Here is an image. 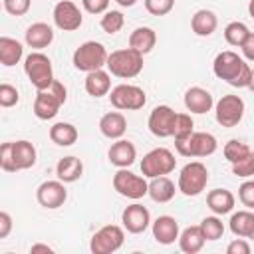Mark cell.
Masks as SVG:
<instances>
[{"mask_svg":"<svg viewBox=\"0 0 254 254\" xmlns=\"http://www.w3.org/2000/svg\"><path fill=\"white\" fill-rule=\"evenodd\" d=\"M212 71L218 79L226 81L232 87H248L252 77V67L246 64V60L230 50L216 54L212 62Z\"/></svg>","mask_w":254,"mask_h":254,"instance_id":"6da1fadb","label":"cell"},{"mask_svg":"<svg viewBox=\"0 0 254 254\" xmlns=\"http://www.w3.org/2000/svg\"><path fill=\"white\" fill-rule=\"evenodd\" d=\"M36 159H38L36 147L26 139L8 141V143H2L0 147V167L6 173L32 169L36 165Z\"/></svg>","mask_w":254,"mask_h":254,"instance_id":"7a4b0ae2","label":"cell"},{"mask_svg":"<svg viewBox=\"0 0 254 254\" xmlns=\"http://www.w3.org/2000/svg\"><path fill=\"white\" fill-rule=\"evenodd\" d=\"M107 71L115 77L121 79H131L137 77L143 69V54L133 50V48H123V50H115L109 54L107 64H105Z\"/></svg>","mask_w":254,"mask_h":254,"instance_id":"3957f363","label":"cell"},{"mask_svg":"<svg viewBox=\"0 0 254 254\" xmlns=\"http://www.w3.org/2000/svg\"><path fill=\"white\" fill-rule=\"evenodd\" d=\"M67 99V89L62 81L54 79V83L48 87V89H40L36 93V99H34V115L42 121H48V119H54L60 111V107L65 103Z\"/></svg>","mask_w":254,"mask_h":254,"instance_id":"277c9868","label":"cell"},{"mask_svg":"<svg viewBox=\"0 0 254 254\" xmlns=\"http://www.w3.org/2000/svg\"><path fill=\"white\" fill-rule=\"evenodd\" d=\"M107 50L101 42H95V40H89V42H83L81 46L75 48L73 56H71V64L75 69L79 71H95V69H101L105 64H107Z\"/></svg>","mask_w":254,"mask_h":254,"instance_id":"5b68a950","label":"cell"},{"mask_svg":"<svg viewBox=\"0 0 254 254\" xmlns=\"http://www.w3.org/2000/svg\"><path fill=\"white\" fill-rule=\"evenodd\" d=\"M24 71L30 79V83L36 87V91L40 89H48L54 83V67H52V60L42 54V52H32L30 56H26L24 60Z\"/></svg>","mask_w":254,"mask_h":254,"instance_id":"8992f818","label":"cell"},{"mask_svg":"<svg viewBox=\"0 0 254 254\" xmlns=\"http://www.w3.org/2000/svg\"><path fill=\"white\" fill-rule=\"evenodd\" d=\"M175 149L181 157H189V159H196V157H210L212 153H216L218 143L216 137L212 133L206 131H192L187 139L177 141Z\"/></svg>","mask_w":254,"mask_h":254,"instance_id":"52a82bcc","label":"cell"},{"mask_svg":"<svg viewBox=\"0 0 254 254\" xmlns=\"http://www.w3.org/2000/svg\"><path fill=\"white\" fill-rule=\"evenodd\" d=\"M206 183H208V169L200 161H190L181 169L177 187L185 196H196L206 189Z\"/></svg>","mask_w":254,"mask_h":254,"instance_id":"ba28073f","label":"cell"},{"mask_svg":"<svg viewBox=\"0 0 254 254\" xmlns=\"http://www.w3.org/2000/svg\"><path fill=\"white\" fill-rule=\"evenodd\" d=\"M175 167H177V159H175V155H173L169 149H165V147L151 149V151L141 159V173H143V177H147V179L169 175L171 171H175Z\"/></svg>","mask_w":254,"mask_h":254,"instance_id":"9c48e42d","label":"cell"},{"mask_svg":"<svg viewBox=\"0 0 254 254\" xmlns=\"http://www.w3.org/2000/svg\"><path fill=\"white\" fill-rule=\"evenodd\" d=\"M109 101L119 111H137L147 103V95L139 85L119 83L109 91Z\"/></svg>","mask_w":254,"mask_h":254,"instance_id":"30bf717a","label":"cell"},{"mask_svg":"<svg viewBox=\"0 0 254 254\" xmlns=\"http://www.w3.org/2000/svg\"><path fill=\"white\" fill-rule=\"evenodd\" d=\"M145 179H147V177L135 175V173H131L129 169H119V171L113 175V189H115L121 196L139 200V198H143V196L149 192V183H147Z\"/></svg>","mask_w":254,"mask_h":254,"instance_id":"8fae6325","label":"cell"},{"mask_svg":"<svg viewBox=\"0 0 254 254\" xmlns=\"http://www.w3.org/2000/svg\"><path fill=\"white\" fill-rule=\"evenodd\" d=\"M123 240H125V232L121 226L105 224L91 236L89 250L93 254H113L123 246Z\"/></svg>","mask_w":254,"mask_h":254,"instance_id":"7c38bea8","label":"cell"},{"mask_svg":"<svg viewBox=\"0 0 254 254\" xmlns=\"http://www.w3.org/2000/svg\"><path fill=\"white\" fill-rule=\"evenodd\" d=\"M214 115L218 125L222 127H236L244 117V101L240 95H222L214 105Z\"/></svg>","mask_w":254,"mask_h":254,"instance_id":"4fadbf2b","label":"cell"},{"mask_svg":"<svg viewBox=\"0 0 254 254\" xmlns=\"http://www.w3.org/2000/svg\"><path fill=\"white\" fill-rule=\"evenodd\" d=\"M175 119H177V111L169 105H157L151 115H149V131L159 137V139H167L173 137V129H175Z\"/></svg>","mask_w":254,"mask_h":254,"instance_id":"5bb4252c","label":"cell"},{"mask_svg":"<svg viewBox=\"0 0 254 254\" xmlns=\"http://www.w3.org/2000/svg\"><path fill=\"white\" fill-rule=\"evenodd\" d=\"M67 198V189L64 181H44L38 189H36V200L40 202V206L44 208H60Z\"/></svg>","mask_w":254,"mask_h":254,"instance_id":"9a60e30c","label":"cell"},{"mask_svg":"<svg viewBox=\"0 0 254 254\" xmlns=\"http://www.w3.org/2000/svg\"><path fill=\"white\" fill-rule=\"evenodd\" d=\"M54 24L56 28L64 30V32H73L83 24V16L81 10L71 2V0H60L54 6Z\"/></svg>","mask_w":254,"mask_h":254,"instance_id":"2e32d148","label":"cell"},{"mask_svg":"<svg viewBox=\"0 0 254 254\" xmlns=\"http://www.w3.org/2000/svg\"><path fill=\"white\" fill-rule=\"evenodd\" d=\"M121 222H123V228L131 234H141L149 228L151 224V212L147 210V206L139 204V202H133L129 204L123 212H121Z\"/></svg>","mask_w":254,"mask_h":254,"instance_id":"e0dca14e","label":"cell"},{"mask_svg":"<svg viewBox=\"0 0 254 254\" xmlns=\"http://www.w3.org/2000/svg\"><path fill=\"white\" fill-rule=\"evenodd\" d=\"M107 157H109V163L115 165L117 169H127L135 163L137 149L127 139H115V143H111V147L107 151Z\"/></svg>","mask_w":254,"mask_h":254,"instance_id":"ac0fdd59","label":"cell"},{"mask_svg":"<svg viewBox=\"0 0 254 254\" xmlns=\"http://www.w3.org/2000/svg\"><path fill=\"white\" fill-rule=\"evenodd\" d=\"M185 107L190 113L202 115V113H208L214 107V99H212L208 89L194 85V87H189L187 93H185Z\"/></svg>","mask_w":254,"mask_h":254,"instance_id":"d6986e66","label":"cell"},{"mask_svg":"<svg viewBox=\"0 0 254 254\" xmlns=\"http://www.w3.org/2000/svg\"><path fill=\"white\" fill-rule=\"evenodd\" d=\"M179 222L169 216V214H163V216H157L155 222H153V238L159 242V244H173L175 240H179Z\"/></svg>","mask_w":254,"mask_h":254,"instance_id":"ffe728a7","label":"cell"},{"mask_svg":"<svg viewBox=\"0 0 254 254\" xmlns=\"http://www.w3.org/2000/svg\"><path fill=\"white\" fill-rule=\"evenodd\" d=\"M24 40H26V44L30 48L44 50L54 42V30L46 22H34L32 26H28V30L24 34Z\"/></svg>","mask_w":254,"mask_h":254,"instance_id":"44dd1931","label":"cell"},{"mask_svg":"<svg viewBox=\"0 0 254 254\" xmlns=\"http://www.w3.org/2000/svg\"><path fill=\"white\" fill-rule=\"evenodd\" d=\"M99 131L107 139H121L127 131V119L119 111H109L99 119Z\"/></svg>","mask_w":254,"mask_h":254,"instance_id":"7402d4cb","label":"cell"},{"mask_svg":"<svg viewBox=\"0 0 254 254\" xmlns=\"http://www.w3.org/2000/svg\"><path fill=\"white\" fill-rule=\"evenodd\" d=\"M83 85H85L87 95H91V97H103V95H107L111 91V73L105 71L103 67L101 69H95V71H89L85 75Z\"/></svg>","mask_w":254,"mask_h":254,"instance_id":"603a6c76","label":"cell"},{"mask_svg":"<svg viewBox=\"0 0 254 254\" xmlns=\"http://www.w3.org/2000/svg\"><path fill=\"white\" fill-rule=\"evenodd\" d=\"M216 26H218L216 14H214L212 10H206V8L196 10V12L192 14V18H190V30H192L196 36H200V38H206V36L214 34Z\"/></svg>","mask_w":254,"mask_h":254,"instance_id":"cb8c5ba5","label":"cell"},{"mask_svg":"<svg viewBox=\"0 0 254 254\" xmlns=\"http://www.w3.org/2000/svg\"><path fill=\"white\" fill-rule=\"evenodd\" d=\"M81 175H83V163L73 155L60 159L56 165V177L64 183H75L81 179Z\"/></svg>","mask_w":254,"mask_h":254,"instance_id":"d4e9b609","label":"cell"},{"mask_svg":"<svg viewBox=\"0 0 254 254\" xmlns=\"http://www.w3.org/2000/svg\"><path fill=\"white\" fill-rule=\"evenodd\" d=\"M234 194L228 189H212L206 194V204L214 214H228L234 208Z\"/></svg>","mask_w":254,"mask_h":254,"instance_id":"484cf974","label":"cell"},{"mask_svg":"<svg viewBox=\"0 0 254 254\" xmlns=\"http://www.w3.org/2000/svg\"><path fill=\"white\" fill-rule=\"evenodd\" d=\"M155 44H157V34H155V30L149 28V26H139V28H135V30L131 32V36H129V48L141 52L143 56L149 54V52L155 48Z\"/></svg>","mask_w":254,"mask_h":254,"instance_id":"4316f807","label":"cell"},{"mask_svg":"<svg viewBox=\"0 0 254 254\" xmlns=\"http://www.w3.org/2000/svg\"><path fill=\"white\" fill-rule=\"evenodd\" d=\"M206 238L200 230V224L198 226H187L181 234H179V246L185 254H196L202 250Z\"/></svg>","mask_w":254,"mask_h":254,"instance_id":"83f0119b","label":"cell"},{"mask_svg":"<svg viewBox=\"0 0 254 254\" xmlns=\"http://www.w3.org/2000/svg\"><path fill=\"white\" fill-rule=\"evenodd\" d=\"M22 56H24V46L18 40L8 38V36L0 38V64L2 65L12 67L22 60Z\"/></svg>","mask_w":254,"mask_h":254,"instance_id":"f1b7e54d","label":"cell"},{"mask_svg":"<svg viewBox=\"0 0 254 254\" xmlns=\"http://www.w3.org/2000/svg\"><path fill=\"white\" fill-rule=\"evenodd\" d=\"M230 232L234 236H240V238H250L252 232H254V212H250V208L246 210H238L230 216Z\"/></svg>","mask_w":254,"mask_h":254,"instance_id":"f546056e","label":"cell"},{"mask_svg":"<svg viewBox=\"0 0 254 254\" xmlns=\"http://www.w3.org/2000/svg\"><path fill=\"white\" fill-rule=\"evenodd\" d=\"M155 202H169L175 196V183L169 177H153L149 183V192H147Z\"/></svg>","mask_w":254,"mask_h":254,"instance_id":"4dcf8cb0","label":"cell"},{"mask_svg":"<svg viewBox=\"0 0 254 254\" xmlns=\"http://www.w3.org/2000/svg\"><path fill=\"white\" fill-rule=\"evenodd\" d=\"M79 133H77V127L71 125V123H65V121H60V123H54L50 127V139L52 143L60 145V147H69L77 141Z\"/></svg>","mask_w":254,"mask_h":254,"instance_id":"1f68e13d","label":"cell"},{"mask_svg":"<svg viewBox=\"0 0 254 254\" xmlns=\"http://www.w3.org/2000/svg\"><path fill=\"white\" fill-rule=\"evenodd\" d=\"M248 34H250L248 26L244 22H238V20L226 24V28H224V40H226V44H230L234 48H240L244 44V40L248 38Z\"/></svg>","mask_w":254,"mask_h":254,"instance_id":"d6a6232c","label":"cell"},{"mask_svg":"<svg viewBox=\"0 0 254 254\" xmlns=\"http://www.w3.org/2000/svg\"><path fill=\"white\" fill-rule=\"evenodd\" d=\"M123 24H125V16H123L119 10H107V12L101 16V22H99L101 30H103L105 34H109V36L117 34V32L123 28Z\"/></svg>","mask_w":254,"mask_h":254,"instance_id":"836d02e7","label":"cell"},{"mask_svg":"<svg viewBox=\"0 0 254 254\" xmlns=\"http://www.w3.org/2000/svg\"><path fill=\"white\" fill-rule=\"evenodd\" d=\"M252 149L246 145V143H242V141H238V139H230L224 147H222V153H224V159L232 165V163H236V161H240L242 157H246L248 153H250Z\"/></svg>","mask_w":254,"mask_h":254,"instance_id":"e575fe53","label":"cell"},{"mask_svg":"<svg viewBox=\"0 0 254 254\" xmlns=\"http://www.w3.org/2000/svg\"><path fill=\"white\" fill-rule=\"evenodd\" d=\"M200 230L206 240H218L224 234V224L218 216H204L200 220Z\"/></svg>","mask_w":254,"mask_h":254,"instance_id":"d590c367","label":"cell"},{"mask_svg":"<svg viewBox=\"0 0 254 254\" xmlns=\"http://www.w3.org/2000/svg\"><path fill=\"white\" fill-rule=\"evenodd\" d=\"M194 131V121L189 113H177V119H175V129H173V137H175V143L177 141H183L187 139L190 133Z\"/></svg>","mask_w":254,"mask_h":254,"instance_id":"8d00e7d4","label":"cell"},{"mask_svg":"<svg viewBox=\"0 0 254 254\" xmlns=\"http://www.w3.org/2000/svg\"><path fill=\"white\" fill-rule=\"evenodd\" d=\"M232 175H236L240 179H248V177L254 175V151H250L240 161L232 163Z\"/></svg>","mask_w":254,"mask_h":254,"instance_id":"74e56055","label":"cell"},{"mask_svg":"<svg viewBox=\"0 0 254 254\" xmlns=\"http://www.w3.org/2000/svg\"><path fill=\"white\" fill-rule=\"evenodd\" d=\"M145 10L153 16H167L175 8V0H143Z\"/></svg>","mask_w":254,"mask_h":254,"instance_id":"f35d334b","label":"cell"},{"mask_svg":"<svg viewBox=\"0 0 254 254\" xmlns=\"http://www.w3.org/2000/svg\"><path fill=\"white\" fill-rule=\"evenodd\" d=\"M20 99V93L10 83H0V105L2 107H14Z\"/></svg>","mask_w":254,"mask_h":254,"instance_id":"ab89813d","label":"cell"},{"mask_svg":"<svg viewBox=\"0 0 254 254\" xmlns=\"http://www.w3.org/2000/svg\"><path fill=\"white\" fill-rule=\"evenodd\" d=\"M238 200H240L246 208L254 210V181H244V183L238 187Z\"/></svg>","mask_w":254,"mask_h":254,"instance_id":"60d3db41","label":"cell"},{"mask_svg":"<svg viewBox=\"0 0 254 254\" xmlns=\"http://www.w3.org/2000/svg\"><path fill=\"white\" fill-rule=\"evenodd\" d=\"M2 4L10 16H24V14H28L32 0H2Z\"/></svg>","mask_w":254,"mask_h":254,"instance_id":"b9f144b4","label":"cell"},{"mask_svg":"<svg viewBox=\"0 0 254 254\" xmlns=\"http://www.w3.org/2000/svg\"><path fill=\"white\" fill-rule=\"evenodd\" d=\"M81 4L89 14H105L109 8V0H81Z\"/></svg>","mask_w":254,"mask_h":254,"instance_id":"7bdbcfd3","label":"cell"},{"mask_svg":"<svg viewBox=\"0 0 254 254\" xmlns=\"http://www.w3.org/2000/svg\"><path fill=\"white\" fill-rule=\"evenodd\" d=\"M226 254H250V244L244 238H236L226 246Z\"/></svg>","mask_w":254,"mask_h":254,"instance_id":"ee69618b","label":"cell"},{"mask_svg":"<svg viewBox=\"0 0 254 254\" xmlns=\"http://www.w3.org/2000/svg\"><path fill=\"white\" fill-rule=\"evenodd\" d=\"M240 50H242L244 60L254 62V32H250V34H248V38L244 40V44L240 46Z\"/></svg>","mask_w":254,"mask_h":254,"instance_id":"f6af8a7d","label":"cell"},{"mask_svg":"<svg viewBox=\"0 0 254 254\" xmlns=\"http://www.w3.org/2000/svg\"><path fill=\"white\" fill-rule=\"evenodd\" d=\"M10 230H12V216L6 210H2L0 212V238H6Z\"/></svg>","mask_w":254,"mask_h":254,"instance_id":"bcb514c9","label":"cell"},{"mask_svg":"<svg viewBox=\"0 0 254 254\" xmlns=\"http://www.w3.org/2000/svg\"><path fill=\"white\" fill-rule=\"evenodd\" d=\"M30 252H32V254H36V252H48V254H52V252H54V248H52V246H48V244H32Z\"/></svg>","mask_w":254,"mask_h":254,"instance_id":"7dc6e473","label":"cell"},{"mask_svg":"<svg viewBox=\"0 0 254 254\" xmlns=\"http://www.w3.org/2000/svg\"><path fill=\"white\" fill-rule=\"evenodd\" d=\"M119 6H123V8H131V6H135L137 4V0H115Z\"/></svg>","mask_w":254,"mask_h":254,"instance_id":"c3c4849f","label":"cell"},{"mask_svg":"<svg viewBox=\"0 0 254 254\" xmlns=\"http://www.w3.org/2000/svg\"><path fill=\"white\" fill-rule=\"evenodd\" d=\"M248 14L254 18V0H250V2H248Z\"/></svg>","mask_w":254,"mask_h":254,"instance_id":"681fc988","label":"cell"},{"mask_svg":"<svg viewBox=\"0 0 254 254\" xmlns=\"http://www.w3.org/2000/svg\"><path fill=\"white\" fill-rule=\"evenodd\" d=\"M248 89L254 93V69H252V77H250V83H248Z\"/></svg>","mask_w":254,"mask_h":254,"instance_id":"f907efd6","label":"cell"},{"mask_svg":"<svg viewBox=\"0 0 254 254\" xmlns=\"http://www.w3.org/2000/svg\"><path fill=\"white\" fill-rule=\"evenodd\" d=\"M250 238H252V240H254V232H252V236H250Z\"/></svg>","mask_w":254,"mask_h":254,"instance_id":"816d5d0a","label":"cell"}]
</instances>
